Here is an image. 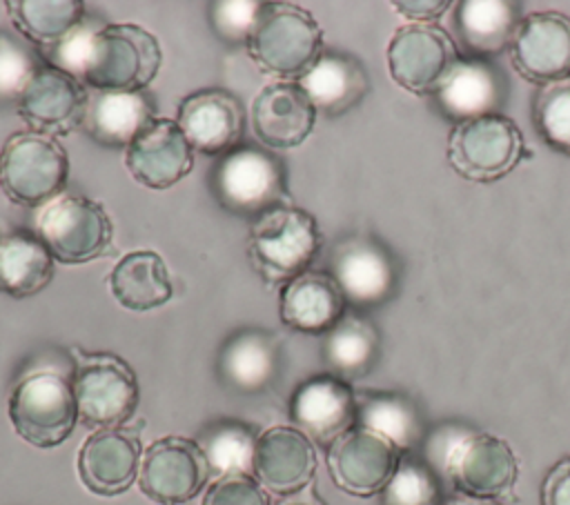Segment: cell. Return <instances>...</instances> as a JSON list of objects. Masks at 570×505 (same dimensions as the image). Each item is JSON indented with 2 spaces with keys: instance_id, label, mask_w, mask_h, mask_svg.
<instances>
[{
  "instance_id": "obj_42",
  "label": "cell",
  "mask_w": 570,
  "mask_h": 505,
  "mask_svg": "<svg viewBox=\"0 0 570 505\" xmlns=\"http://www.w3.org/2000/svg\"><path fill=\"white\" fill-rule=\"evenodd\" d=\"M401 16L410 18L414 24H432V20H439L452 2L448 0H410V2H394Z\"/></svg>"
},
{
  "instance_id": "obj_41",
  "label": "cell",
  "mask_w": 570,
  "mask_h": 505,
  "mask_svg": "<svg viewBox=\"0 0 570 505\" xmlns=\"http://www.w3.org/2000/svg\"><path fill=\"white\" fill-rule=\"evenodd\" d=\"M541 505H570V456L559 461L543 478Z\"/></svg>"
},
{
  "instance_id": "obj_27",
  "label": "cell",
  "mask_w": 570,
  "mask_h": 505,
  "mask_svg": "<svg viewBox=\"0 0 570 505\" xmlns=\"http://www.w3.org/2000/svg\"><path fill=\"white\" fill-rule=\"evenodd\" d=\"M454 9L459 38L474 58L494 56L510 47L523 20L521 4L510 0H463Z\"/></svg>"
},
{
  "instance_id": "obj_9",
  "label": "cell",
  "mask_w": 570,
  "mask_h": 505,
  "mask_svg": "<svg viewBox=\"0 0 570 505\" xmlns=\"http://www.w3.org/2000/svg\"><path fill=\"white\" fill-rule=\"evenodd\" d=\"M38 234L56 260L78 265L109 249L114 227L100 202L62 191L45 202Z\"/></svg>"
},
{
  "instance_id": "obj_26",
  "label": "cell",
  "mask_w": 570,
  "mask_h": 505,
  "mask_svg": "<svg viewBox=\"0 0 570 505\" xmlns=\"http://www.w3.org/2000/svg\"><path fill=\"white\" fill-rule=\"evenodd\" d=\"M154 118H158L154 98L145 89L98 91L87 102L82 127L105 147H129Z\"/></svg>"
},
{
  "instance_id": "obj_8",
  "label": "cell",
  "mask_w": 570,
  "mask_h": 505,
  "mask_svg": "<svg viewBox=\"0 0 570 505\" xmlns=\"http://www.w3.org/2000/svg\"><path fill=\"white\" fill-rule=\"evenodd\" d=\"M525 154L519 127L501 116H481L459 122L448 140L452 169L472 182H492L510 174Z\"/></svg>"
},
{
  "instance_id": "obj_32",
  "label": "cell",
  "mask_w": 570,
  "mask_h": 505,
  "mask_svg": "<svg viewBox=\"0 0 570 505\" xmlns=\"http://www.w3.org/2000/svg\"><path fill=\"white\" fill-rule=\"evenodd\" d=\"M356 425L387 438L401 452L412 449L421 436V418L412 400L399 394L356 396Z\"/></svg>"
},
{
  "instance_id": "obj_13",
  "label": "cell",
  "mask_w": 570,
  "mask_h": 505,
  "mask_svg": "<svg viewBox=\"0 0 570 505\" xmlns=\"http://www.w3.org/2000/svg\"><path fill=\"white\" fill-rule=\"evenodd\" d=\"M399 463L401 449L361 425H354L327 447V469L334 485L354 496L381 492Z\"/></svg>"
},
{
  "instance_id": "obj_21",
  "label": "cell",
  "mask_w": 570,
  "mask_h": 505,
  "mask_svg": "<svg viewBox=\"0 0 570 505\" xmlns=\"http://www.w3.org/2000/svg\"><path fill=\"white\" fill-rule=\"evenodd\" d=\"M432 96L439 111L459 125L499 113L508 96V82L492 62L483 58H459Z\"/></svg>"
},
{
  "instance_id": "obj_28",
  "label": "cell",
  "mask_w": 570,
  "mask_h": 505,
  "mask_svg": "<svg viewBox=\"0 0 570 505\" xmlns=\"http://www.w3.org/2000/svg\"><path fill=\"white\" fill-rule=\"evenodd\" d=\"M53 278V256L40 236L11 231L0 236V291L13 298H29L42 291Z\"/></svg>"
},
{
  "instance_id": "obj_24",
  "label": "cell",
  "mask_w": 570,
  "mask_h": 505,
  "mask_svg": "<svg viewBox=\"0 0 570 505\" xmlns=\"http://www.w3.org/2000/svg\"><path fill=\"white\" fill-rule=\"evenodd\" d=\"M345 305L330 271L307 269L281 289V320L303 334H327L345 316Z\"/></svg>"
},
{
  "instance_id": "obj_18",
  "label": "cell",
  "mask_w": 570,
  "mask_h": 505,
  "mask_svg": "<svg viewBox=\"0 0 570 505\" xmlns=\"http://www.w3.org/2000/svg\"><path fill=\"white\" fill-rule=\"evenodd\" d=\"M127 169L149 189H167L194 165V149L176 120L154 118L127 147Z\"/></svg>"
},
{
  "instance_id": "obj_6",
  "label": "cell",
  "mask_w": 570,
  "mask_h": 505,
  "mask_svg": "<svg viewBox=\"0 0 570 505\" xmlns=\"http://www.w3.org/2000/svg\"><path fill=\"white\" fill-rule=\"evenodd\" d=\"M212 189L218 202L240 216H261L287 205L285 171L276 156L258 147H236L214 167Z\"/></svg>"
},
{
  "instance_id": "obj_44",
  "label": "cell",
  "mask_w": 570,
  "mask_h": 505,
  "mask_svg": "<svg viewBox=\"0 0 570 505\" xmlns=\"http://www.w3.org/2000/svg\"><path fill=\"white\" fill-rule=\"evenodd\" d=\"M281 505H323V501H321L314 492L303 489V492H298V494L289 496L287 501H283Z\"/></svg>"
},
{
  "instance_id": "obj_17",
  "label": "cell",
  "mask_w": 570,
  "mask_h": 505,
  "mask_svg": "<svg viewBox=\"0 0 570 505\" xmlns=\"http://www.w3.org/2000/svg\"><path fill=\"white\" fill-rule=\"evenodd\" d=\"M82 85L49 65H42L18 100V113L36 133L65 136L82 122L87 109Z\"/></svg>"
},
{
  "instance_id": "obj_31",
  "label": "cell",
  "mask_w": 570,
  "mask_h": 505,
  "mask_svg": "<svg viewBox=\"0 0 570 505\" xmlns=\"http://www.w3.org/2000/svg\"><path fill=\"white\" fill-rule=\"evenodd\" d=\"M379 356L376 327L356 314H345L327 334L323 343V358L332 374L350 380L367 374Z\"/></svg>"
},
{
  "instance_id": "obj_4",
  "label": "cell",
  "mask_w": 570,
  "mask_h": 505,
  "mask_svg": "<svg viewBox=\"0 0 570 505\" xmlns=\"http://www.w3.org/2000/svg\"><path fill=\"white\" fill-rule=\"evenodd\" d=\"M160 60V44L147 29L105 24L94 38L82 80L98 91H140L156 78Z\"/></svg>"
},
{
  "instance_id": "obj_23",
  "label": "cell",
  "mask_w": 570,
  "mask_h": 505,
  "mask_svg": "<svg viewBox=\"0 0 570 505\" xmlns=\"http://www.w3.org/2000/svg\"><path fill=\"white\" fill-rule=\"evenodd\" d=\"M316 107L296 82H272L252 102V127L269 149L298 147L314 129Z\"/></svg>"
},
{
  "instance_id": "obj_34",
  "label": "cell",
  "mask_w": 570,
  "mask_h": 505,
  "mask_svg": "<svg viewBox=\"0 0 570 505\" xmlns=\"http://www.w3.org/2000/svg\"><path fill=\"white\" fill-rule=\"evenodd\" d=\"M4 7L13 24L42 49L67 36L87 13L80 0H9Z\"/></svg>"
},
{
  "instance_id": "obj_37",
  "label": "cell",
  "mask_w": 570,
  "mask_h": 505,
  "mask_svg": "<svg viewBox=\"0 0 570 505\" xmlns=\"http://www.w3.org/2000/svg\"><path fill=\"white\" fill-rule=\"evenodd\" d=\"M42 65L33 49L9 31H0V105L20 100L29 80Z\"/></svg>"
},
{
  "instance_id": "obj_40",
  "label": "cell",
  "mask_w": 570,
  "mask_h": 505,
  "mask_svg": "<svg viewBox=\"0 0 570 505\" xmlns=\"http://www.w3.org/2000/svg\"><path fill=\"white\" fill-rule=\"evenodd\" d=\"M203 505H269V496L252 474H229L207 487Z\"/></svg>"
},
{
  "instance_id": "obj_11",
  "label": "cell",
  "mask_w": 570,
  "mask_h": 505,
  "mask_svg": "<svg viewBox=\"0 0 570 505\" xmlns=\"http://www.w3.org/2000/svg\"><path fill=\"white\" fill-rule=\"evenodd\" d=\"M459 62L454 40L436 24L399 27L387 44V69L394 82L412 93H434Z\"/></svg>"
},
{
  "instance_id": "obj_12",
  "label": "cell",
  "mask_w": 570,
  "mask_h": 505,
  "mask_svg": "<svg viewBox=\"0 0 570 505\" xmlns=\"http://www.w3.org/2000/svg\"><path fill=\"white\" fill-rule=\"evenodd\" d=\"M209 474L207 458L196 440L163 436L147 447L138 485L158 505H183L205 487Z\"/></svg>"
},
{
  "instance_id": "obj_43",
  "label": "cell",
  "mask_w": 570,
  "mask_h": 505,
  "mask_svg": "<svg viewBox=\"0 0 570 505\" xmlns=\"http://www.w3.org/2000/svg\"><path fill=\"white\" fill-rule=\"evenodd\" d=\"M443 505H499L492 498H481V496H470V494H456L448 498Z\"/></svg>"
},
{
  "instance_id": "obj_33",
  "label": "cell",
  "mask_w": 570,
  "mask_h": 505,
  "mask_svg": "<svg viewBox=\"0 0 570 505\" xmlns=\"http://www.w3.org/2000/svg\"><path fill=\"white\" fill-rule=\"evenodd\" d=\"M258 436L254 429L240 420L223 418L207 425L198 445L207 458L209 472L218 476L229 474H254V449Z\"/></svg>"
},
{
  "instance_id": "obj_15",
  "label": "cell",
  "mask_w": 570,
  "mask_h": 505,
  "mask_svg": "<svg viewBox=\"0 0 570 505\" xmlns=\"http://www.w3.org/2000/svg\"><path fill=\"white\" fill-rule=\"evenodd\" d=\"M330 274L354 307L385 303L396 287V263L392 254L370 236H350L334 245Z\"/></svg>"
},
{
  "instance_id": "obj_39",
  "label": "cell",
  "mask_w": 570,
  "mask_h": 505,
  "mask_svg": "<svg viewBox=\"0 0 570 505\" xmlns=\"http://www.w3.org/2000/svg\"><path fill=\"white\" fill-rule=\"evenodd\" d=\"M265 2L254 0H225L209 4V22L216 36L229 44L249 40Z\"/></svg>"
},
{
  "instance_id": "obj_20",
  "label": "cell",
  "mask_w": 570,
  "mask_h": 505,
  "mask_svg": "<svg viewBox=\"0 0 570 505\" xmlns=\"http://www.w3.org/2000/svg\"><path fill=\"white\" fill-rule=\"evenodd\" d=\"M140 436L134 429H98L78 454V474L89 492L116 496L127 492L140 474Z\"/></svg>"
},
{
  "instance_id": "obj_22",
  "label": "cell",
  "mask_w": 570,
  "mask_h": 505,
  "mask_svg": "<svg viewBox=\"0 0 570 505\" xmlns=\"http://www.w3.org/2000/svg\"><path fill=\"white\" fill-rule=\"evenodd\" d=\"M178 127L183 129L191 149L200 154H227L236 149L245 113L236 96L225 89H203L189 93L178 107Z\"/></svg>"
},
{
  "instance_id": "obj_14",
  "label": "cell",
  "mask_w": 570,
  "mask_h": 505,
  "mask_svg": "<svg viewBox=\"0 0 570 505\" xmlns=\"http://www.w3.org/2000/svg\"><path fill=\"white\" fill-rule=\"evenodd\" d=\"M517 73L537 85L570 78V18L559 11L523 16L510 42Z\"/></svg>"
},
{
  "instance_id": "obj_10",
  "label": "cell",
  "mask_w": 570,
  "mask_h": 505,
  "mask_svg": "<svg viewBox=\"0 0 570 505\" xmlns=\"http://www.w3.org/2000/svg\"><path fill=\"white\" fill-rule=\"evenodd\" d=\"M71 387L80 420L96 429L120 427L138 405L136 374L114 354L80 351Z\"/></svg>"
},
{
  "instance_id": "obj_38",
  "label": "cell",
  "mask_w": 570,
  "mask_h": 505,
  "mask_svg": "<svg viewBox=\"0 0 570 505\" xmlns=\"http://www.w3.org/2000/svg\"><path fill=\"white\" fill-rule=\"evenodd\" d=\"M105 24L107 22L98 20V16L85 13V18L67 36L42 49V56L49 62V67H56L73 76L76 80H82V71L87 67L94 38Z\"/></svg>"
},
{
  "instance_id": "obj_30",
  "label": "cell",
  "mask_w": 570,
  "mask_h": 505,
  "mask_svg": "<svg viewBox=\"0 0 570 505\" xmlns=\"http://www.w3.org/2000/svg\"><path fill=\"white\" fill-rule=\"evenodd\" d=\"M223 378L240 389H263L276 372V343L261 329L236 331L220 351L218 360Z\"/></svg>"
},
{
  "instance_id": "obj_1",
  "label": "cell",
  "mask_w": 570,
  "mask_h": 505,
  "mask_svg": "<svg viewBox=\"0 0 570 505\" xmlns=\"http://www.w3.org/2000/svg\"><path fill=\"white\" fill-rule=\"evenodd\" d=\"M247 51L263 71L298 80L323 53V31L303 7L265 2Z\"/></svg>"
},
{
  "instance_id": "obj_35",
  "label": "cell",
  "mask_w": 570,
  "mask_h": 505,
  "mask_svg": "<svg viewBox=\"0 0 570 505\" xmlns=\"http://www.w3.org/2000/svg\"><path fill=\"white\" fill-rule=\"evenodd\" d=\"M532 116L543 142L570 156V78L543 85L534 98Z\"/></svg>"
},
{
  "instance_id": "obj_5",
  "label": "cell",
  "mask_w": 570,
  "mask_h": 505,
  "mask_svg": "<svg viewBox=\"0 0 570 505\" xmlns=\"http://www.w3.org/2000/svg\"><path fill=\"white\" fill-rule=\"evenodd\" d=\"M69 176L65 147L36 131H16L0 151V187L22 207H36L56 198Z\"/></svg>"
},
{
  "instance_id": "obj_2",
  "label": "cell",
  "mask_w": 570,
  "mask_h": 505,
  "mask_svg": "<svg viewBox=\"0 0 570 505\" xmlns=\"http://www.w3.org/2000/svg\"><path fill=\"white\" fill-rule=\"evenodd\" d=\"M321 249V231L312 214L294 205H278L261 214L249 231L254 269L272 285L307 271Z\"/></svg>"
},
{
  "instance_id": "obj_3",
  "label": "cell",
  "mask_w": 570,
  "mask_h": 505,
  "mask_svg": "<svg viewBox=\"0 0 570 505\" xmlns=\"http://www.w3.org/2000/svg\"><path fill=\"white\" fill-rule=\"evenodd\" d=\"M439 467L470 496L492 498L512 489L519 463L510 445L485 432H454L434 443Z\"/></svg>"
},
{
  "instance_id": "obj_25",
  "label": "cell",
  "mask_w": 570,
  "mask_h": 505,
  "mask_svg": "<svg viewBox=\"0 0 570 505\" xmlns=\"http://www.w3.org/2000/svg\"><path fill=\"white\" fill-rule=\"evenodd\" d=\"M316 111L334 118L356 107L370 91L363 65L341 51H323L318 60L296 80Z\"/></svg>"
},
{
  "instance_id": "obj_7",
  "label": "cell",
  "mask_w": 570,
  "mask_h": 505,
  "mask_svg": "<svg viewBox=\"0 0 570 505\" xmlns=\"http://www.w3.org/2000/svg\"><path fill=\"white\" fill-rule=\"evenodd\" d=\"M9 418L20 438L36 447H56L78 420L73 387L53 372L22 378L9 398Z\"/></svg>"
},
{
  "instance_id": "obj_16",
  "label": "cell",
  "mask_w": 570,
  "mask_h": 505,
  "mask_svg": "<svg viewBox=\"0 0 570 505\" xmlns=\"http://www.w3.org/2000/svg\"><path fill=\"white\" fill-rule=\"evenodd\" d=\"M289 418L309 440L330 447L356 425V396L347 380L334 374L314 376L292 394Z\"/></svg>"
},
{
  "instance_id": "obj_29",
  "label": "cell",
  "mask_w": 570,
  "mask_h": 505,
  "mask_svg": "<svg viewBox=\"0 0 570 505\" xmlns=\"http://www.w3.org/2000/svg\"><path fill=\"white\" fill-rule=\"evenodd\" d=\"M109 287L116 300L134 311H147L165 305L174 289L165 260L156 251H131L109 274Z\"/></svg>"
},
{
  "instance_id": "obj_19",
  "label": "cell",
  "mask_w": 570,
  "mask_h": 505,
  "mask_svg": "<svg viewBox=\"0 0 570 505\" xmlns=\"http://www.w3.org/2000/svg\"><path fill=\"white\" fill-rule=\"evenodd\" d=\"M316 472V449L296 427L265 429L254 449V478L276 496L303 492Z\"/></svg>"
},
{
  "instance_id": "obj_36",
  "label": "cell",
  "mask_w": 570,
  "mask_h": 505,
  "mask_svg": "<svg viewBox=\"0 0 570 505\" xmlns=\"http://www.w3.org/2000/svg\"><path fill=\"white\" fill-rule=\"evenodd\" d=\"M381 503L383 505H443L439 478L428 465L414 458L401 456L396 472L381 489Z\"/></svg>"
}]
</instances>
